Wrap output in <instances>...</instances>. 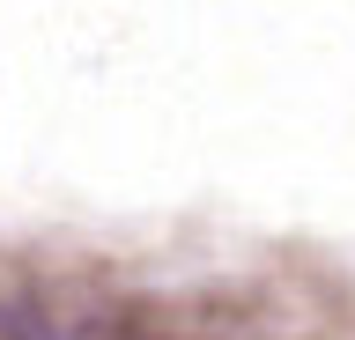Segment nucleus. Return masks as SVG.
Returning <instances> with one entry per match:
<instances>
[{
    "label": "nucleus",
    "instance_id": "1",
    "mask_svg": "<svg viewBox=\"0 0 355 340\" xmlns=\"http://www.w3.org/2000/svg\"><path fill=\"white\" fill-rule=\"evenodd\" d=\"M74 340H185V333H178L163 311H148V303H119V311L89 318Z\"/></svg>",
    "mask_w": 355,
    "mask_h": 340
}]
</instances>
